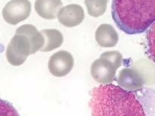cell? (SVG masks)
<instances>
[{
	"instance_id": "6",
	"label": "cell",
	"mask_w": 155,
	"mask_h": 116,
	"mask_svg": "<svg viewBox=\"0 0 155 116\" xmlns=\"http://www.w3.org/2000/svg\"><path fill=\"white\" fill-rule=\"evenodd\" d=\"M119 68L108 59L100 57L91 66V75L96 82L101 84H111Z\"/></svg>"
},
{
	"instance_id": "5",
	"label": "cell",
	"mask_w": 155,
	"mask_h": 116,
	"mask_svg": "<svg viewBox=\"0 0 155 116\" xmlns=\"http://www.w3.org/2000/svg\"><path fill=\"white\" fill-rule=\"evenodd\" d=\"M74 65V57L65 50L56 52L50 57L48 62L49 71L56 77H63L72 71Z\"/></svg>"
},
{
	"instance_id": "1",
	"label": "cell",
	"mask_w": 155,
	"mask_h": 116,
	"mask_svg": "<svg viewBox=\"0 0 155 116\" xmlns=\"http://www.w3.org/2000/svg\"><path fill=\"white\" fill-rule=\"evenodd\" d=\"M89 107L91 116H146L134 94L113 84L93 88Z\"/></svg>"
},
{
	"instance_id": "14",
	"label": "cell",
	"mask_w": 155,
	"mask_h": 116,
	"mask_svg": "<svg viewBox=\"0 0 155 116\" xmlns=\"http://www.w3.org/2000/svg\"><path fill=\"white\" fill-rule=\"evenodd\" d=\"M146 41L148 55L155 64V23L147 31Z\"/></svg>"
},
{
	"instance_id": "16",
	"label": "cell",
	"mask_w": 155,
	"mask_h": 116,
	"mask_svg": "<svg viewBox=\"0 0 155 116\" xmlns=\"http://www.w3.org/2000/svg\"><path fill=\"white\" fill-rule=\"evenodd\" d=\"M101 58H104L108 59L111 62H113L114 65H116L117 67L120 68L122 63L123 56L121 53L118 51H107L104 52L101 55Z\"/></svg>"
},
{
	"instance_id": "9",
	"label": "cell",
	"mask_w": 155,
	"mask_h": 116,
	"mask_svg": "<svg viewBox=\"0 0 155 116\" xmlns=\"http://www.w3.org/2000/svg\"><path fill=\"white\" fill-rule=\"evenodd\" d=\"M95 40L101 47H113L118 43V35L111 25L101 24L95 31Z\"/></svg>"
},
{
	"instance_id": "8",
	"label": "cell",
	"mask_w": 155,
	"mask_h": 116,
	"mask_svg": "<svg viewBox=\"0 0 155 116\" xmlns=\"http://www.w3.org/2000/svg\"><path fill=\"white\" fill-rule=\"evenodd\" d=\"M117 82L121 88L128 91H133L142 88L144 79L137 70L126 68L120 71Z\"/></svg>"
},
{
	"instance_id": "12",
	"label": "cell",
	"mask_w": 155,
	"mask_h": 116,
	"mask_svg": "<svg viewBox=\"0 0 155 116\" xmlns=\"http://www.w3.org/2000/svg\"><path fill=\"white\" fill-rule=\"evenodd\" d=\"M44 38V45L40 51L50 52L58 48L63 43V35L57 29H44L41 31Z\"/></svg>"
},
{
	"instance_id": "13",
	"label": "cell",
	"mask_w": 155,
	"mask_h": 116,
	"mask_svg": "<svg viewBox=\"0 0 155 116\" xmlns=\"http://www.w3.org/2000/svg\"><path fill=\"white\" fill-rule=\"evenodd\" d=\"M109 0H85L87 11L90 16L98 17L106 12Z\"/></svg>"
},
{
	"instance_id": "7",
	"label": "cell",
	"mask_w": 155,
	"mask_h": 116,
	"mask_svg": "<svg viewBox=\"0 0 155 116\" xmlns=\"http://www.w3.org/2000/svg\"><path fill=\"white\" fill-rule=\"evenodd\" d=\"M57 17L61 25L72 28L83 23L85 17L84 10L79 5H68L58 11Z\"/></svg>"
},
{
	"instance_id": "17",
	"label": "cell",
	"mask_w": 155,
	"mask_h": 116,
	"mask_svg": "<svg viewBox=\"0 0 155 116\" xmlns=\"http://www.w3.org/2000/svg\"><path fill=\"white\" fill-rule=\"evenodd\" d=\"M4 51H5L4 45H3L2 44H1V43H0V53H2V52H3Z\"/></svg>"
},
{
	"instance_id": "10",
	"label": "cell",
	"mask_w": 155,
	"mask_h": 116,
	"mask_svg": "<svg viewBox=\"0 0 155 116\" xmlns=\"http://www.w3.org/2000/svg\"><path fill=\"white\" fill-rule=\"evenodd\" d=\"M61 6V0H36L35 3L36 13L46 20L56 18Z\"/></svg>"
},
{
	"instance_id": "15",
	"label": "cell",
	"mask_w": 155,
	"mask_h": 116,
	"mask_svg": "<svg viewBox=\"0 0 155 116\" xmlns=\"http://www.w3.org/2000/svg\"><path fill=\"white\" fill-rule=\"evenodd\" d=\"M0 116H20L17 109L8 101L0 98Z\"/></svg>"
},
{
	"instance_id": "2",
	"label": "cell",
	"mask_w": 155,
	"mask_h": 116,
	"mask_svg": "<svg viewBox=\"0 0 155 116\" xmlns=\"http://www.w3.org/2000/svg\"><path fill=\"white\" fill-rule=\"evenodd\" d=\"M112 17L127 35H138L155 23V0H113Z\"/></svg>"
},
{
	"instance_id": "11",
	"label": "cell",
	"mask_w": 155,
	"mask_h": 116,
	"mask_svg": "<svg viewBox=\"0 0 155 116\" xmlns=\"http://www.w3.org/2000/svg\"><path fill=\"white\" fill-rule=\"evenodd\" d=\"M15 34H23L27 36L31 43V55L43 48L44 45V36L33 25L25 24L16 30Z\"/></svg>"
},
{
	"instance_id": "4",
	"label": "cell",
	"mask_w": 155,
	"mask_h": 116,
	"mask_svg": "<svg viewBox=\"0 0 155 116\" xmlns=\"http://www.w3.org/2000/svg\"><path fill=\"white\" fill-rule=\"evenodd\" d=\"M31 9V3L28 0H12L3 8V18L8 24L17 25L29 17Z\"/></svg>"
},
{
	"instance_id": "3",
	"label": "cell",
	"mask_w": 155,
	"mask_h": 116,
	"mask_svg": "<svg viewBox=\"0 0 155 116\" xmlns=\"http://www.w3.org/2000/svg\"><path fill=\"white\" fill-rule=\"evenodd\" d=\"M31 55V43L27 36L23 34H15L6 50V57L10 64L20 66Z\"/></svg>"
}]
</instances>
